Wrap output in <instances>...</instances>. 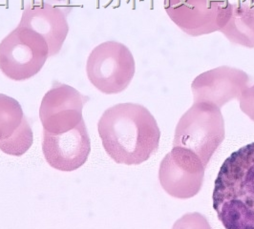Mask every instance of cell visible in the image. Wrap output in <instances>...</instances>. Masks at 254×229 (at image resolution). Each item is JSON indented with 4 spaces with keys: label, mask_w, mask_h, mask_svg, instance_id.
I'll list each match as a JSON object with an SVG mask.
<instances>
[{
    "label": "cell",
    "mask_w": 254,
    "mask_h": 229,
    "mask_svg": "<svg viewBox=\"0 0 254 229\" xmlns=\"http://www.w3.org/2000/svg\"><path fill=\"white\" fill-rule=\"evenodd\" d=\"M104 150L117 164L138 166L157 152L161 131L147 108L119 103L108 108L98 122Z\"/></svg>",
    "instance_id": "obj_1"
},
{
    "label": "cell",
    "mask_w": 254,
    "mask_h": 229,
    "mask_svg": "<svg viewBox=\"0 0 254 229\" xmlns=\"http://www.w3.org/2000/svg\"><path fill=\"white\" fill-rule=\"evenodd\" d=\"M212 199L224 228L254 229V142L232 153L224 162Z\"/></svg>",
    "instance_id": "obj_2"
},
{
    "label": "cell",
    "mask_w": 254,
    "mask_h": 229,
    "mask_svg": "<svg viewBox=\"0 0 254 229\" xmlns=\"http://www.w3.org/2000/svg\"><path fill=\"white\" fill-rule=\"evenodd\" d=\"M225 136L221 108L209 102H194L177 123L173 147H184L197 154L206 167Z\"/></svg>",
    "instance_id": "obj_3"
},
{
    "label": "cell",
    "mask_w": 254,
    "mask_h": 229,
    "mask_svg": "<svg viewBox=\"0 0 254 229\" xmlns=\"http://www.w3.org/2000/svg\"><path fill=\"white\" fill-rule=\"evenodd\" d=\"M49 57L47 41L37 32L19 25L0 42V71L15 81L38 75Z\"/></svg>",
    "instance_id": "obj_4"
},
{
    "label": "cell",
    "mask_w": 254,
    "mask_h": 229,
    "mask_svg": "<svg viewBox=\"0 0 254 229\" xmlns=\"http://www.w3.org/2000/svg\"><path fill=\"white\" fill-rule=\"evenodd\" d=\"M136 72L135 59L125 44L106 41L96 46L89 55L86 73L90 82L103 94L124 92Z\"/></svg>",
    "instance_id": "obj_5"
},
{
    "label": "cell",
    "mask_w": 254,
    "mask_h": 229,
    "mask_svg": "<svg viewBox=\"0 0 254 229\" xmlns=\"http://www.w3.org/2000/svg\"><path fill=\"white\" fill-rule=\"evenodd\" d=\"M204 170L205 166L197 154L175 146L161 162L159 180L168 195L175 199L187 200L201 191Z\"/></svg>",
    "instance_id": "obj_6"
},
{
    "label": "cell",
    "mask_w": 254,
    "mask_h": 229,
    "mask_svg": "<svg viewBox=\"0 0 254 229\" xmlns=\"http://www.w3.org/2000/svg\"><path fill=\"white\" fill-rule=\"evenodd\" d=\"M87 96L76 88L61 82H55L43 97L39 118L43 130L52 134H63L76 127L83 120L82 110Z\"/></svg>",
    "instance_id": "obj_7"
},
{
    "label": "cell",
    "mask_w": 254,
    "mask_h": 229,
    "mask_svg": "<svg viewBox=\"0 0 254 229\" xmlns=\"http://www.w3.org/2000/svg\"><path fill=\"white\" fill-rule=\"evenodd\" d=\"M42 152L53 168L71 172L83 166L91 153V140L84 120L63 134L43 130Z\"/></svg>",
    "instance_id": "obj_8"
},
{
    "label": "cell",
    "mask_w": 254,
    "mask_h": 229,
    "mask_svg": "<svg viewBox=\"0 0 254 229\" xmlns=\"http://www.w3.org/2000/svg\"><path fill=\"white\" fill-rule=\"evenodd\" d=\"M228 0H165V10L175 25L190 37L219 32L220 16Z\"/></svg>",
    "instance_id": "obj_9"
},
{
    "label": "cell",
    "mask_w": 254,
    "mask_h": 229,
    "mask_svg": "<svg viewBox=\"0 0 254 229\" xmlns=\"http://www.w3.org/2000/svg\"><path fill=\"white\" fill-rule=\"evenodd\" d=\"M249 83L250 76L241 69L220 66L196 76L191 90L194 102H209L222 108L238 100Z\"/></svg>",
    "instance_id": "obj_10"
},
{
    "label": "cell",
    "mask_w": 254,
    "mask_h": 229,
    "mask_svg": "<svg viewBox=\"0 0 254 229\" xmlns=\"http://www.w3.org/2000/svg\"><path fill=\"white\" fill-rule=\"evenodd\" d=\"M19 25L43 37L49 46V57L61 52L69 32L66 13L62 8L45 2L27 4Z\"/></svg>",
    "instance_id": "obj_11"
},
{
    "label": "cell",
    "mask_w": 254,
    "mask_h": 229,
    "mask_svg": "<svg viewBox=\"0 0 254 229\" xmlns=\"http://www.w3.org/2000/svg\"><path fill=\"white\" fill-rule=\"evenodd\" d=\"M219 32L233 44L254 48V5L228 1L220 16Z\"/></svg>",
    "instance_id": "obj_12"
},
{
    "label": "cell",
    "mask_w": 254,
    "mask_h": 229,
    "mask_svg": "<svg viewBox=\"0 0 254 229\" xmlns=\"http://www.w3.org/2000/svg\"><path fill=\"white\" fill-rule=\"evenodd\" d=\"M24 113L20 103L4 94H0V140L10 138L20 126Z\"/></svg>",
    "instance_id": "obj_13"
},
{
    "label": "cell",
    "mask_w": 254,
    "mask_h": 229,
    "mask_svg": "<svg viewBox=\"0 0 254 229\" xmlns=\"http://www.w3.org/2000/svg\"><path fill=\"white\" fill-rule=\"evenodd\" d=\"M34 134L32 127L24 115L20 126L13 135L5 140H0V150L7 155L20 157L24 155L33 145Z\"/></svg>",
    "instance_id": "obj_14"
},
{
    "label": "cell",
    "mask_w": 254,
    "mask_h": 229,
    "mask_svg": "<svg viewBox=\"0 0 254 229\" xmlns=\"http://www.w3.org/2000/svg\"><path fill=\"white\" fill-rule=\"evenodd\" d=\"M238 101L242 112L254 121V84L244 89Z\"/></svg>",
    "instance_id": "obj_15"
},
{
    "label": "cell",
    "mask_w": 254,
    "mask_h": 229,
    "mask_svg": "<svg viewBox=\"0 0 254 229\" xmlns=\"http://www.w3.org/2000/svg\"><path fill=\"white\" fill-rule=\"evenodd\" d=\"M250 3H251V5H254V0H248Z\"/></svg>",
    "instance_id": "obj_16"
}]
</instances>
